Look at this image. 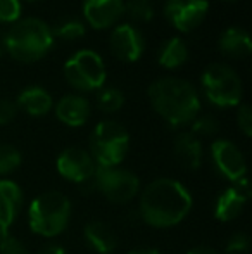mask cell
I'll return each mask as SVG.
<instances>
[{"label":"cell","mask_w":252,"mask_h":254,"mask_svg":"<svg viewBox=\"0 0 252 254\" xmlns=\"http://www.w3.org/2000/svg\"><path fill=\"white\" fill-rule=\"evenodd\" d=\"M38 254H66V249L57 242H47L45 246H42Z\"/></svg>","instance_id":"cell-32"},{"label":"cell","mask_w":252,"mask_h":254,"mask_svg":"<svg viewBox=\"0 0 252 254\" xmlns=\"http://www.w3.org/2000/svg\"><path fill=\"white\" fill-rule=\"evenodd\" d=\"M21 16V0H0V23H16Z\"/></svg>","instance_id":"cell-29"},{"label":"cell","mask_w":252,"mask_h":254,"mask_svg":"<svg viewBox=\"0 0 252 254\" xmlns=\"http://www.w3.org/2000/svg\"><path fill=\"white\" fill-rule=\"evenodd\" d=\"M0 254H30V251L23 241L9 232L5 235H0Z\"/></svg>","instance_id":"cell-28"},{"label":"cell","mask_w":252,"mask_h":254,"mask_svg":"<svg viewBox=\"0 0 252 254\" xmlns=\"http://www.w3.org/2000/svg\"><path fill=\"white\" fill-rule=\"evenodd\" d=\"M54 111L61 123L71 128H78L83 127L90 116V102L83 95L69 94L64 95L61 101L55 104Z\"/></svg>","instance_id":"cell-16"},{"label":"cell","mask_w":252,"mask_h":254,"mask_svg":"<svg viewBox=\"0 0 252 254\" xmlns=\"http://www.w3.org/2000/svg\"><path fill=\"white\" fill-rule=\"evenodd\" d=\"M87 31L85 28V23L80 19H64L62 23H59V26L55 30H52L54 37L61 38V40H66V42H73V40H78L81 38Z\"/></svg>","instance_id":"cell-24"},{"label":"cell","mask_w":252,"mask_h":254,"mask_svg":"<svg viewBox=\"0 0 252 254\" xmlns=\"http://www.w3.org/2000/svg\"><path fill=\"white\" fill-rule=\"evenodd\" d=\"M97 106L102 113H116V111H119L125 106V94L114 87L101 88L97 95Z\"/></svg>","instance_id":"cell-22"},{"label":"cell","mask_w":252,"mask_h":254,"mask_svg":"<svg viewBox=\"0 0 252 254\" xmlns=\"http://www.w3.org/2000/svg\"><path fill=\"white\" fill-rule=\"evenodd\" d=\"M219 130V123L214 116L211 114H202V116H195L190 123V133L195 137H211L216 135Z\"/></svg>","instance_id":"cell-26"},{"label":"cell","mask_w":252,"mask_h":254,"mask_svg":"<svg viewBox=\"0 0 252 254\" xmlns=\"http://www.w3.org/2000/svg\"><path fill=\"white\" fill-rule=\"evenodd\" d=\"M21 161H23V156L19 149L10 144H0V177L14 173L21 166Z\"/></svg>","instance_id":"cell-23"},{"label":"cell","mask_w":252,"mask_h":254,"mask_svg":"<svg viewBox=\"0 0 252 254\" xmlns=\"http://www.w3.org/2000/svg\"><path fill=\"white\" fill-rule=\"evenodd\" d=\"M209 12L207 0H168L164 16L182 33H190L199 28Z\"/></svg>","instance_id":"cell-9"},{"label":"cell","mask_w":252,"mask_h":254,"mask_svg":"<svg viewBox=\"0 0 252 254\" xmlns=\"http://www.w3.org/2000/svg\"><path fill=\"white\" fill-rule=\"evenodd\" d=\"M64 76L76 90L95 92L104 87L107 73L104 59L97 52L92 49H81L64 63Z\"/></svg>","instance_id":"cell-7"},{"label":"cell","mask_w":252,"mask_h":254,"mask_svg":"<svg viewBox=\"0 0 252 254\" xmlns=\"http://www.w3.org/2000/svg\"><path fill=\"white\" fill-rule=\"evenodd\" d=\"M218 44H219V51L225 54L226 57H232V59L247 57L252 51V42L249 33L237 26L226 28L221 33V37H219Z\"/></svg>","instance_id":"cell-20"},{"label":"cell","mask_w":252,"mask_h":254,"mask_svg":"<svg viewBox=\"0 0 252 254\" xmlns=\"http://www.w3.org/2000/svg\"><path fill=\"white\" fill-rule=\"evenodd\" d=\"M55 166L62 178L78 185H85L87 182H90L97 170V164L90 152L80 147L64 149L55 161Z\"/></svg>","instance_id":"cell-10"},{"label":"cell","mask_w":252,"mask_h":254,"mask_svg":"<svg viewBox=\"0 0 252 254\" xmlns=\"http://www.w3.org/2000/svg\"><path fill=\"white\" fill-rule=\"evenodd\" d=\"M173 151H175L178 163L182 166L189 168V170H197L202 164V157H204L202 144L190 131H183V133L176 135L175 144H173Z\"/></svg>","instance_id":"cell-18"},{"label":"cell","mask_w":252,"mask_h":254,"mask_svg":"<svg viewBox=\"0 0 252 254\" xmlns=\"http://www.w3.org/2000/svg\"><path fill=\"white\" fill-rule=\"evenodd\" d=\"M185 254H219L216 249L209 248V246H194Z\"/></svg>","instance_id":"cell-33"},{"label":"cell","mask_w":252,"mask_h":254,"mask_svg":"<svg viewBox=\"0 0 252 254\" xmlns=\"http://www.w3.org/2000/svg\"><path fill=\"white\" fill-rule=\"evenodd\" d=\"M17 109H23L30 116H44L54 107L52 95L42 87H26L17 95Z\"/></svg>","instance_id":"cell-19"},{"label":"cell","mask_w":252,"mask_h":254,"mask_svg":"<svg viewBox=\"0 0 252 254\" xmlns=\"http://www.w3.org/2000/svg\"><path fill=\"white\" fill-rule=\"evenodd\" d=\"M201 87L205 99L216 107H235L242 102V80L226 64H209L201 76Z\"/></svg>","instance_id":"cell-6"},{"label":"cell","mask_w":252,"mask_h":254,"mask_svg":"<svg viewBox=\"0 0 252 254\" xmlns=\"http://www.w3.org/2000/svg\"><path fill=\"white\" fill-rule=\"evenodd\" d=\"M73 214L71 201L57 190H49L33 199L28 207V223L37 235L52 239L67 228Z\"/></svg>","instance_id":"cell-4"},{"label":"cell","mask_w":252,"mask_h":254,"mask_svg":"<svg viewBox=\"0 0 252 254\" xmlns=\"http://www.w3.org/2000/svg\"><path fill=\"white\" fill-rule=\"evenodd\" d=\"M125 14L123 0H85L83 16L95 30H105L116 24Z\"/></svg>","instance_id":"cell-14"},{"label":"cell","mask_w":252,"mask_h":254,"mask_svg":"<svg viewBox=\"0 0 252 254\" xmlns=\"http://www.w3.org/2000/svg\"><path fill=\"white\" fill-rule=\"evenodd\" d=\"M17 116V106L9 99H0V125H9Z\"/></svg>","instance_id":"cell-31"},{"label":"cell","mask_w":252,"mask_h":254,"mask_svg":"<svg viewBox=\"0 0 252 254\" xmlns=\"http://www.w3.org/2000/svg\"><path fill=\"white\" fill-rule=\"evenodd\" d=\"M128 254H161L157 248H149V246H144V248H135L131 249Z\"/></svg>","instance_id":"cell-34"},{"label":"cell","mask_w":252,"mask_h":254,"mask_svg":"<svg viewBox=\"0 0 252 254\" xmlns=\"http://www.w3.org/2000/svg\"><path fill=\"white\" fill-rule=\"evenodd\" d=\"M225 2H237V0H225Z\"/></svg>","instance_id":"cell-36"},{"label":"cell","mask_w":252,"mask_h":254,"mask_svg":"<svg viewBox=\"0 0 252 254\" xmlns=\"http://www.w3.org/2000/svg\"><path fill=\"white\" fill-rule=\"evenodd\" d=\"M54 33L38 17H26L12 24L5 35V52L19 63H35L54 47Z\"/></svg>","instance_id":"cell-3"},{"label":"cell","mask_w":252,"mask_h":254,"mask_svg":"<svg viewBox=\"0 0 252 254\" xmlns=\"http://www.w3.org/2000/svg\"><path fill=\"white\" fill-rule=\"evenodd\" d=\"M130 147V135L123 125L104 120L95 125L90 135V156L97 166L114 168L123 163Z\"/></svg>","instance_id":"cell-5"},{"label":"cell","mask_w":252,"mask_h":254,"mask_svg":"<svg viewBox=\"0 0 252 254\" xmlns=\"http://www.w3.org/2000/svg\"><path fill=\"white\" fill-rule=\"evenodd\" d=\"M28 2H38V0H28Z\"/></svg>","instance_id":"cell-37"},{"label":"cell","mask_w":252,"mask_h":254,"mask_svg":"<svg viewBox=\"0 0 252 254\" xmlns=\"http://www.w3.org/2000/svg\"><path fill=\"white\" fill-rule=\"evenodd\" d=\"M154 111L171 127L190 125L201 111V97L194 85L176 76H164L149 87Z\"/></svg>","instance_id":"cell-2"},{"label":"cell","mask_w":252,"mask_h":254,"mask_svg":"<svg viewBox=\"0 0 252 254\" xmlns=\"http://www.w3.org/2000/svg\"><path fill=\"white\" fill-rule=\"evenodd\" d=\"M189 59V49L180 37H171L161 45L157 54V63L166 69H176Z\"/></svg>","instance_id":"cell-21"},{"label":"cell","mask_w":252,"mask_h":254,"mask_svg":"<svg viewBox=\"0 0 252 254\" xmlns=\"http://www.w3.org/2000/svg\"><path fill=\"white\" fill-rule=\"evenodd\" d=\"M249 251H251V239L244 232L233 234L225 246V254H249Z\"/></svg>","instance_id":"cell-27"},{"label":"cell","mask_w":252,"mask_h":254,"mask_svg":"<svg viewBox=\"0 0 252 254\" xmlns=\"http://www.w3.org/2000/svg\"><path fill=\"white\" fill-rule=\"evenodd\" d=\"M3 52H5V35L0 31V57L3 56Z\"/></svg>","instance_id":"cell-35"},{"label":"cell","mask_w":252,"mask_h":254,"mask_svg":"<svg viewBox=\"0 0 252 254\" xmlns=\"http://www.w3.org/2000/svg\"><path fill=\"white\" fill-rule=\"evenodd\" d=\"M23 209V190L12 180H0V235L10 232Z\"/></svg>","instance_id":"cell-15"},{"label":"cell","mask_w":252,"mask_h":254,"mask_svg":"<svg viewBox=\"0 0 252 254\" xmlns=\"http://www.w3.org/2000/svg\"><path fill=\"white\" fill-rule=\"evenodd\" d=\"M83 235L90 249H94L99 254H111L118 248V239H116L114 230L101 220L88 221L83 228Z\"/></svg>","instance_id":"cell-17"},{"label":"cell","mask_w":252,"mask_h":254,"mask_svg":"<svg viewBox=\"0 0 252 254\" xmlns=\"http://www.w3.org/2000/svg\"><path fill=\"white\" fill-rule=\"evenodd\" d=\"M125 14L135 23H149L154 17V7L149 0H130L125 3Z\"/></svg>","instance_id":"cell-25"},{"label":"cell","mask_w":252,"mask_h":254,"mask_svg":"<svg viewBox=\"0 0 252 254\" xmlns=\"http://www.w3.org/2000/svg\"><path fill=\"white\" fill-rule=\"evenodd\" d=\"M85 185L90 190H99L107 201L114 204H126L133 201L140 192V180L137 175L119 166H97L92 180Z\"/></svg>","instance_id":"cell-8"},{"label":"cell","mask_w":252,"mask_h":254,"mask_svg":"<svg viewBox=\"0 0 252 254\" xmlns=\"http://www.w3.org/2000/svg\"><path fill=\"white\" fill-rule=\"evenodd\" d=\"M251 197V185L247 178L233 182L232 187L225 189L218 195L214 204V216L219 221H233L242 214L244 207Z\"/></svg>","instance_id":"cell-13"},{"label":"cell","mask_w":252,"mask_h":254,"mask_svg":"<svg viewBox=\"0 0 252 254\" xmlns=\"http://www.w3.org/2000/svg\"><path fill=\"white\" fill-rule=\"evenodd\" d=\"M192 194L175 178H157L142 190L138 213L154 228H169L187 218L192 209Z\"/></svg>","instance_id":"cell-1"},{"label":"cell","mask_w":252,"mask_h":254,"mask_svg":"<svg viewBox=\"0 0 252 254\" xmlns=\"http://www.w3.org/2000/svg\"><path fill=\"white\" fill-rule=\"evenodd\" d=\"M109 44H111L112 54L125 63H137L145 51V40L142 31L128 23L119 24L112 30Z\"/></svg>","instance_id":"cell-12"},{"label":"cell","mask_w":252,"mask_h":254,"mask_svg":"<svg viewBox=\"0 0 252 254\" xmlns=\"http://www.w3.org/2000/svg\"><path fill=\"white\" fill-rule=\"evenodd\" d=\"M211 159L221 177L230 182H237L246 177L247 164L242 151L226 138H218L211 144Z\"/></svg>","instance_id":"cell-11"},{"label":"cell","mask_w":252,"mask_h":254,"mask_svg":"<svg viewBox=\"0 0 252 254\" xmlns=\"http://www.w3.org/2000/svg\"><path fill=\"white\" fill-rule=\"evenodd\" d=\"M237 125L242 130V133L246 137L252 135V111L247 104H240L239 113H237Z\"/></svg>","instance_id":"cell-30"}]
</instances>
